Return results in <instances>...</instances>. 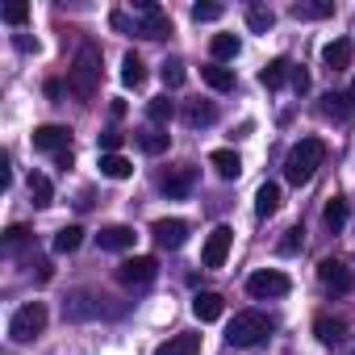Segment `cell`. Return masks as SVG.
Here are the masks:
<instances>
[{
	"instance_id": "cell-1",
	"label": "cell",
	"mask_w": 355,
	"mask_h": 355,
	"mask_svg": "<svg viewBox=\"0 0 355 355\" xmlns=\"http://www.w3.org/2000/svg\"><path fill=\"white\" fill-rule=\"evenodd\" d=\"M96 88H101V46L84 42L80 55H76V63H71V71H67V92L80 96V101H92Z\"/></svg>"
},
{
	"instance_id": "cell-2",
	"label": "cell",
	"mask_w": 355,
	"mask_h": 355,
	"mask_svg": "<svg viewBox=\"0 0 355 355\" xmlns=\"http://www.w3.org/2000/svg\"><path fill=\"white\" fill-rule=\"evenodd\" d=\"M322 159H326V142L322 138H301L284 159V180L288 184H309L313 171L322 167Z\"/></svg>"
},
{
	"instance_id": "cell-3",
	"label": "cell",
	"mask_w": 355,
	"mask_h": 355,
	"mask_svg": "<svg viewBox=\"0 0 355 355\" xmlns=\"http://www.w3.org/2000/svg\"><path fill=\"white\" fill-rule=\"evenodd\" d=\"M272 330H276V322H272L268 313L243 309V313H234V322L226 326V338H230L234 347H259V343L272 338Z\"/></svg>"
},
{
	"instance_id": "cell-4",
	"label": "cell",
	"mask_w": 355,
	"mask_h": 355,
	"mask_svg": "<svg viewBox=\"0 0 355 355\" xmlns=\"http://www.w3.org/2000/svg\"><path fill=\"white\" fill-rule=\"evenodd\" d=\"M42 330H46V305L42 301H26L9 318V338H17V343H34Z\"/></svg>"
},
{
	"instance_id": "cell-5",
	"label": "cell",
	"mask_w": 355,
	"mask_h": 355,
	"mask_svg": "<svg viewBox=\"0 0 355 355\" xmlns=\"http://www.w3.org/2000/svg\"><path fill=\"white\" fill-rule=\"evenodd\" d=\"M288 288H293V280H288L284 272H276V268H263V272H251V276H247V293L259 297V301L288 297Z\"/></svg>"
},
{
	"instance_id": "cell-6",
	"label": "cell",
	"mask_w": 355,
	"mask_h": 355,
	"mask_svg": "<svg viewBox=\"0 0 355 355\" xmlns=\"http://www.w3.org/2000/svg\"><path fill=\"white\" fill-rule=\"evenodd\" d=\"M193 184H197V167L193 163H180V167H167L163 175H159V189L171 197V201H180V197H189L193 193Z\"/></svg>"
},
{
	"instance_id": "cell-7",
	"label": "cell",
	"mask_w": 355,
	"mask_h": 355,
	"mask_svg": "<svg viewBox=\"0 0 355 355\" xmlns=\"http://www.w3.org/2000/svg\"><path fill=\"white\" fill-rule=\"evenodd\" d=\"M155 272H159V263H155L150 255H134V259H121L117 280H121L125 288H142V284H150V280H155Z\"/></svg>"
},
{
	"instance_id": "cell-8",
	"label": "cell",
	"mask_w": 355,
	"mask_h": 355,
	"mask_svg": "<svg viewBox=\"0 0 355 355\" xmlns=\"http://www.w3.org/2000/svg\"><path fill=\"white\" fill-rule=\"evenodd\" d=\"M134 9H138V17H142V21H138V34H142V38H167V34H171V21H167V13H163L159 5L138 0Z\"/></svg>"
},
{
	"instance_id": "cell-9",
	"label": "cell",
	"mask_w": 355,
	"mask_h": 355,
	"mask_svg": "<svg viewBox=\"0 0 355 355\" xmlns=\"http://www.w3.org/2000/svg\"><path fill=\"white\" fill-rule=\"evenodd\" d=\"M30 142H34V150L63 155V150H71V130H67V125H38V130L30 134Z\"/></svg>"
},
{
	"instance_id": "cell-10",
	"label": "cell",
	"mask_w": 355,
	"mask_h": 355,
	"mask_svg": "<svg viewBox=\"0 0 355 355\" xmlns=\"http://www.w3.org/2000/svg\"><path fill=\"white\" fill-rule=\"evenodd\" d=\"M230 243H234V230H230V226L209 230V239H205V247H201V263H205V268H222L226 255H230Z\"/></svg>"
},
{
	"instance_id": "cell-11",
	"label": "cell",
	"mask_w": 355,
	"mask_h": 355,
	"mask_svg": "<svg viewBox=\"0 0 355 355\" xmlns=\"http://www.w3.org/2000/svg\"><path fill=\"white\" fill-rule=\"evenodd\" d=\"M150 239H155L159 247L175 251V247H184V239H189V222H184V218H159V222L150 226Z\"/></svg>"
},
{
	"instance_id": "cell-12",
	"label": "cell",
	"mask_w": 355,
	"mask_h": 355,
	"mask_svg": "<svg viewBox=\"0 0 355 355\" xmlns=\"http://www.w3.org/2000/svg\"><path fill=\"white\" fill-rule=\"evenodd\" d=\"M318 280H322L330 293H351V288H355L351 268H343L338 259H322V263H318Z\"/></svg>"
},
{
	"instance_id": "cell-13",
	"label": "cell",
	"mask_w": 355,
	"mask_h": 355,
	"mask_svg": "<svg viewBox=\"0 0 355 355\" xmlns=\"http://www.w3.org/2000/svg\"><path fill=\"white\" fill-rule=\"evenodd\" d=\"M322 63H326L330 76L347 71V67H351V38H334V42H326V46H322Z\"/></svg>"
},
{
	"instance_id": "cell-14",
	"label": "cell",
	"mask_w": 355,
	"mask_h": 355,
	"mask_svg": "<svg viewBox=\"0 0 355 355\" xmlns=\"http://www.w3.org/2000/svg\"><path fill=\"white\" fill-rule=\"evenodd\" d=\"M155 355H201V334L184 330V334H171L167 343L155 347Z\"/></svg>"
},
{
	"instance_id": "cell-15",
	"label": "cell",
	"mask_w": 355,
	"mask_h": 355,
	"mask_svg": "<svg viewBox=\"0 0 355 355\" xmlns=\"http://www.w3.org/2000/svg\"><path fill=\"white\" fill-rule=\"evenodd\" d=\"M193 313H197L201 322H218V318L226 313V301H222V293H209V288H201V293L193 297Z\"/></svg>"
},
{
	"instance_id": "cell-16",
	"label": "cell",
	"mask_w": 355,
	"mask_h": 355,
	"mask_svg": "<svg viewBox=\"0 0 355 355\" xmlns=\"http://www.w3.org/2000/svg\"><path fill=\"white\" fill-rule=\"evenodd\" d=\"M288 80H293V63H288V59H272V63H268V67L259 71V84H263L268 92H276V88H284Z\"/></svg>"
},
{
	"instance_id": "cell-17",
	"label": "cell",
	"mask_w": 355,
	"mask_h": 355,
	"mask_svg": "<svg viewBox=\"0 0 355 355\" xmlns=\"http://www.w3.org/2000/svg\"><path fill=\"white\" fill-rule=\"evenodd\" d=\"M96 243H101V251H130L134 247V230L130 226H105L96 234Z\"/></svg>"
},
{
	"instance_id": "cell-18",
	"label": "cell",
	"mask_w": 355,
	"mask_h": 355,
	"mask_svg": "<svg viewBox=\"0 0 355 355\" xmlns=\"http://www.w3.org/2000/svg\"><path fill=\"white\" fill-rule=\"evenodd\" d=\"M313 334H318V343L334 347V343H343V338H347V322H343V318H330V313H322V318L313 322Z\"/></svg>"
},
{
	"instance_id": "cell-19",
	"label": "cell",
	"mask_w": 355,
	"mask_h": 355,
	"mask_svg": "<svg viewBox=\"0 0 355 355\" xmlns=\"http://www.w3.org/2000/svg\"><path fill=\"white\" fill-rule=\"evenodd\" d=\"M330 13H334V0H297L293 5L297 21H326Z\"/></svg>"
},
{
	"instance_id": "cell-20",
	"label": "cell",
	"mask_w": 355,
	"mask_h": 355,
	"mask_svg": "<svg viewBox=\"0 0 355 355\" xmlns=\"http://www.w3.org/2000/svg\"><path fill=\"white\" fill-rule=\"evenodd\" d=\"M209 163H214V171L222 175V180H239V175H243V159H239L234 150H226V146H222V150H214V155H209Z\"/></svg>"
},
{
	"instance_id": "cell-21",
	"label": "cell",
	"mask_w": 355,
	"mask_h": 355,
	"mask_svg": "<svg viewBox=\"0 0 355 355\" xmlns=\"http://www.w3.org/2000/svg\"><path fill=\"white\" fill-rule=\"evenodd\" d=\"M134 138H138V146H142L146 155H163V150L171 146V134H167V130H159V125H146V130H138Z\"/></svg>"
},
{
	"instance_id": "cell-22",
	"label": "cell",
	"mask_w": 355,
	"mask_h": 355,
	"mask_svg": "<svg viewBox=\"0 0 355 355\" xmlns=\"http://www.w3.org/2000/svg\"><path fill=\"white\" fill-rule=\"evenodd\" d=\"M276 209H280V184L263 180V184L255 189V214H259V218H272Z\"/></svg>"
},
{
	"instance_id": "cell-23",
	"label": "cell",
	"mask_w": 355,
	"mask_h": 355,
	"mask_svg": "<svg viewBox=\"0 0 355 355\" xmlns=\"http://www.w3.org/2000/svg\"><path fill=\"white\" fill-rule=\"evenodd\" d=\"M26 189H30V201H34V209H46L51 201H55V184L46 180L42 171H34L30 180H26Z\"/></svg>"
},
{
	"instance_id": "cell-24",
	"label": "cell",
	"mask_w": 355,
	"mask_h": 355,
	"mask_svg": "<svg viewBox=\"0 0 355 355\" xmlns=\"http://www.w3.org/2000/svg\"><path fill=\"white\" fill-rule=\"evenodd\" d=\"M101 175H105V180H130L134 163L125 155H101Z\"/></svg>"
},
{
	"instance_id": "cell-25",
	"label": "cell",
	"mask_w": 355,
	"mask_h": 355,
	"mask_svg": "<svg viewBox=\"0 0 355 355\" xmlns=\"http://www.w3.org/2000/svg\"><path fill=\"white\" fill-rule=\"evenodd\" d=\"M201 80H205L214 92H234V71H230V67H222V63L201 67Z\"/></svg>"
},
{
	"instance_id": "cell-26",
	"label": "cell",
	"mask_w": 355,
	"mask_h": 355,
	"mask_svg": "<svg viewBox=\"0 0 355 355\" xmlns=\"http://www.w3.org/2000/svg\"><path fill=\"white\" fill-rule=\"evenodd\" d=\"M322 113L326 117H351L355 113V96L351 92H326L322 96Z\"/></svg>"
},
{
	"instance_id": "cell-27",
	"label": "cell",
	"mask_w": 355,
	"mask_h": 355,
	"mask_svg": "<svg viewBox=\"0 0 355 355\" xmlns=\"http://www.w3.org/2000/svg\"><path fill=\"white\" fill-rule=\"evenodd\" d=\"M243 51V42L234 38V34H214V42H209V55H214V63H226V59H234Z\"/></svg>"
},
{
	"instance_id": "cell-28",
	"label": "cell",
	"mask_w": 355,
	"mask_h": 355,
	"mask_svg": "<svg viewBox=\"0 0 355 355\" xmlns=\"http://www.w3.org/2000/svg\"><path fill=\"white\" fill-rule=\"evenodd\" d=\"M121 84H125V88H142V84H146V63H142L138 55H125V59H121Z\"/></svg>"
},
{
	"instance_id": "cell-29",
	"label": "cell",
	"mask_w": 355,
	"mask_h": 355,
	"mask_svg": "<svg viewBox=\"0 0 355 355\" xmlns=\"http://www.w3.org/2000/svg\"><path fill=\"white\" fill-rule=\"evenodd\" d=\"M184 121H189V125H209V121H218V109H214V101H189V109H184Z\"/></svg>"
},
{
	"instance_id": "cell-30",
	"label": "cell",
	"mask_w": 355,
	"mask_h": 355,
	"mask_svg": "<svg viewBox=\"0 0 355 355\" xmlns=\"http://www.w3.org/2000/svg\"><path fill=\"white\" fill-rule=\"evenodd\" d=\"M80 243H84V230L80 226H63V230H55V251L59 255H71V251H80Z\"/></svg>"
},
{
	"instance_id": "cell-31",
	"label": "cell",
	"mask_w": 355,
	"mask_h": 355,
	"mask_svg": "<svg viewBox=\"0 0 355 355\" xmlns=\"http://www.w3.org/2000/svg\"><path fill=\"white\" fill-rule=\"evenodd\" d=\"M96 313V305L88 301V293H76L71 301H63V318L67 322H80V318H92Z\"/></svg>"
},
{
	"instance_id": "cell-32",
	"label": "cell",
	"mask_w": 355,
	"mask_h": 355,
	"mask_svg": "<svg viewBox=\"0 0 355 355\" xmlns=\"http://www.w3.org/2000/svg\"><path fill=\"white\" fill-rule=\"evenodd\" d=\"M247 26H251L255 34H268V30L276 26V13H272L268 5H251V9H247Z\"/></svg>"
},
{
	"instance_id": "cell-33",
	"label": "cell",
	"mask_w": 355,
	"mask_h": 355,
	"mask_svg": "<svg viewBox=\"0 0 355 355\" xmlns=\"http://www.w3.org/2000/svg\"><path fill=\"white\" fill-rule=\"evenodd\" d=\"M159 76H163V88H180V84L189 80V71H184V63H180V59H163Z\"/></svg>"
},
{
	"instance_id": "cell-34",
	"label": "cell",
	"mask_w": 355,
	"mask_h": 355,
	"mask_svg": "<svg viewBox=\"0 0 355 355\" xmlns=\"http://www.w3.org/2000/svg\"><path fill=\"white\" fill-rule=\"evenodd\" d=\"M322 218H326L330 230H343V226H347V201H343V197H330L326 209H322Z\"/></svg>"
},
{
	"instance_id": "cell-35",
	"label": "cell",
	"mask_w": 355,
	"mask_h": 355,
	"mask_svg": "<svg viewBox=\"0 0 355 355\" xmlns=\"http://www.w3.org/2000/svg\"><path fill=\"white\" fill-rule=\"evenodd\" d=\"M146 113H150V121H155V125H163V121H171V113H175V105H171L167 96H155V101L146 105Z\"/></svg>"
},
{
	"instance_id": "cell-36",
	"label": "cell",
	"mask_w": 355,
	"mask_h": 355,
	"mask_svg": "<svg viewBox=\"0 0 355 355\" xmlns=\"http://www.w3.org/2000/svg\"><path fill=\"white\" fill-rule=\"evenodd\" d=\"M30 239H34V234H30L26 226H9V230H5V251H21V247H30Z\"/></svg>"
},
{
	"instance_id": "cell-37",
	"label": "cell",
	"mask_w": 355,
	"mask_h": 355,
	"mask_svg": "<svg viewBox=\"0 0 355 355\" xmlns=\"http://www.w3.org/2000/svg\"><path fill=\"white\" fill-rule=\"evenodd\" d=\"M301 243H305V230H301V226L284 230V239H280V255H297V251H301Z\"/></svg>"
},
{
	"instance_id": "cell-38",
	"label": "cell",
	"mask_w": 355,
	"mask_h": 355,
	"mask_svg": "<svg viewBox=\"0 0 355 355\" xmlns=\"http://www.w3.org/2000/svg\"><path fill=\"white\" fill-rule=\"evenodd\" d=\"M0 21H5V26H26L30 21V5H5Z\"/></svg>"
},
{
	"instance_id": "cell-39",
	"label": "cell",
	"mask_w": 355,
	"mask_h": 355,
	"mask_svg": "<svg viewBox=\"0 0 355 355\" xmlns=\"http://www.w3.org/2000/svg\"><path fill=\"white\" fill-rule=\"evenodd\" d=\"M226 9L222 5H193V21H218Z\"/></svg>"
},
{
	"instance_id": "cell-40",
	"label": "cell",
	"mask_w": 355,
	"mask_h": 355,
	"mask_svg": "<svg viewBox=\"0 0 355 355\" xmlns=\"http://www.w3.org/2000/svg\"><path fill=\"white\" fill-rule=\"evenodd\" d=\"M117 146H121V134L117 130H105L101 134V155H117Z\"/></svg>"
},
{
	"instance_id": "cell-41",
	"label": "cell",
	"mask_w": 355,
	"mask_h": 355,
	"mask_svg": "<svg viewBox=\"0 0 355 355\" xmlns=\"http://www.w3.org/2000/svg\"><path fill=\"white\" fill-rule=\"evenodd\" d=\"M13 46L21 55H38V38H30V34H13Z\"/></svg>"
},
{
	"instance_id": "cell-42",
	"label": "cell",
	"mask_w": 355,
	"mask_h": 355,
	"mask_svg": "<svg viewBox=\"0 0 355 355\" xmlns=\"http://www.w3.org/2000/svg\"><path fill=\"white\" fill-rule=\"evenodd\" d=\"M288 84H293V92H309V71L305 67H293V80Z\"/></svg>"
},
{
	"instance_id": "cell-43",
	"label": "cell",
	"mask_w": 355,
	"mask_h": 355,
	"mask_svg": "<svg viewBox=\"0 0 355 355\" xmlns=\"http://www.w3.org/2000/svg\"><path fill=\"white\" fill-rule=\"evenodd\" d=\"M351 96H355V88H351Z\"/></svg>"
},
{
	"instance_id": "cell-44",
	"label": "cell",
	"mask_w": 355,
	"mask_h": 355,
	"mask_svg": "<svg viewBox=\"0 0 355 355\" xmlns=\"http://www.w3.org/2000/svg\"><path fill=\"white\" fill-rule=\"evenodd\" d=\"M351 355H355V347H351Z\"/></svg>"
}]
</instances>
